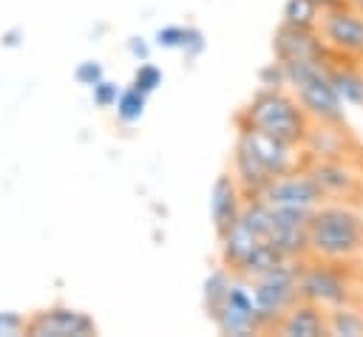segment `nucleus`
<instances>
[{"mask_svg":"<svg viewBox=\"0 0 363 337\" xmlns=\"http://www.w3.org/2000/svg\"><path fill=\"white\" fill-rule=\"evenodd\" d=\"M309 252L323 261H346L357 252H363V218L340 204V201H323L309 215L306 227Z\"/></svg>","mask_w":363,"mask_h":337,"instance_id":"obj_1","label":"nucleus"},{"mask_svg":"<svg viewBox=\"0 0 363 337\" xmlns=\"http://www.w3.org/2000/svg\"><path fill=\"white\" fill-rule=\"evenodd\" d=\"M235 122L258 127V130H267V133H272L278 139H286L292 144H303L306 130L312 125V119L306 116V110L301 108L295 93L264 91V88H258V93H252V99L235 116Z\"/></svg>","mask_w":363,"mask_h":337,"instance_id":"obj_2","label":"nucleus"},{"mask_svg":"<svg viewBox=\"0 0 363 337\" xmlns=\"http://www.w3.org/2000/svg\"><path fill=\"white\" fill-rule=\"evenodd\" d=\"M284 68H286L289 91L295 93V99L301 102V108L312 122H332V125L346 122V110H343L346 102L340 99L329 76V65L295 59V62H284Z\"/></svg>","mask_w":363,"mask_h":337,"instance_id":"obj_3","label":"nucleus"},{"mask_svg":"<svg viewBox=\"0 0 363 337\" xmlns=\"http://www.w3.org/2000/svg\"><path fill=\"white\" fill-rule=\"evenodd\" d=\"M298 275H301V261L292 258V261H286V263L275 266L272 272H267V275L252 280L255 317H258V329L261 331H275V326L284 317V312L301 297L298 295Z\"/></svg>","mask_w":363,"mask_h":337,"instance_id":"obj_4","label":"nucleus"},{"mask_svg":"<svg viewBox=\"0 0 363 337\" xmlns=\"http://www.w3.org/2000/svg\"><path fill=\"white\" fill-rule=\"evenodd\" d=\"M213 326L227 337H250V334L261 331L258 317H255V289H252L250 278L233 272L230 292H227L218 314L213 317Z\"/></svg>","mask_w":363,"mask_h":337,"instance_id":"obj_5","label":"nucleus"},{"mask_svg":"<svg viewBox=\"0 0 363 337\" xmlns=\"http://www.w3.org/2000/svg\"><path fill=\"white\" fill-rule=\"evenodd\" d=\"M28 337H96L99 326L96 320L74 306H48L37 309L26 320Z\"/></svg>","mask_w":363,"mask_h":337,"instance_id":"obj_6","label":"nucleus"},{"mask_svg":"<svg viewBox=\"0 0 363 337\" xmlns=\"http://www.w3.org/2000/svg\"><path fill=\"white\" fill-rule=\"evenodd\" d=\"M318 31L335 54L363 57V8L352 6V3L326 8L320 14Z\"/></svg>","mask_w":363,"mask_h":337,"instance_id":"obj_7","label":"nucleus"},{"mask_svg":"<svg viewBox=\"0 0 363 337\" xmlns=\"http://www.w3.org/2000/svg\"><path fill=\"white\" fill-rule=\"evenodd\" d=\"M255 198H261L272 207H295V210H309V212L326 201L320 184L312 178L309 170H292V173L275 176Z\"/></svg>","mask_w":363,"mask_h":337,"instance_id":"obj_8","label":"nucleus"},{"mask_svg":"<svg viewBox=\"0 0 363 337\" xmlns=\"http://www.w3.org/2000/svg\"><path fill=\"white\" fill-rule=\"evenodd\" d=\"M250 150L252 156L264 164V170L275 178V176H284V173H292V170H301V153L298 147L301 144H292L286 139H278L267 130H258V127H250V125H238V136Z\"/></svg>","mask_w":363,"mask_h":337,"instance_id":"obj_9","label":"nucleus"},{"mask_svg":"<svg viewBox=\"0 0 363 337\" xmlns=\"http://www.w3.org/2000/svg\"><path fill=\"white\" fill-rule=\"evenodd\" d=\"M298 295L303 300H312V303L323 306V309L352 303V286L343 278V272H337L332 266H320V263H312V266L301 263Z\"/></svg>","mask_w":363,"mask_h":337,"instance_id":"obj_10","label":"nucleus"},{"mask_svg":"<svg viewBox=\"0 0 363 337\" xmlns=\"http://www.w3.org/2000/svg\"><path fill=\"white\" fill-rule=\"evenodd\" d=\"M272 54L281 62H295V59L320 62V65L335 62V51L326 45L318 28H295L286 23H281V28L272 37Z\"/></svg>","mask_w":363,"mask_h":337,"instance_id":"obj_11","label":"nucleus"},{"mask_svg":"<svg viewBox=\"0 0 363 337\" xmlns=\"http://www.w3.org/2000/svg\"><path fill=\"white\" fill-rule=\"evenodd\" d=\"M306 170L320 184L326 201H346V198L357 195V190L363 187L360 173L349 161H343V156L340 159H312Z\"/></svg>","mask_w":363,"mask_h":337,"instance_id":"obj_12","label":"nucleus"},{"mask_svg":"<svg viewBox=\"0 0 363 337\" xmlns=\"http://www.w3.org/2000/svg\"><path fill=\"white\" fill-rule=\"evenodd\" d=\"M244 207H247V195H244L241 184L235 181L233 173H221L210 190V221H213V229L218 238L241 218Z\"/></svg>","mask_w":363,"mask_h":337,"instance_id":"obj_13","label":"nucleus"},{"mask_svg":"<svg viewBox=\"0 0 363 337\" xmlns=\"http://www.w3.org/2000/svg\"><path fill=\"white\" fill-rule=\"evenodd\" d=\"M281 337H329V314L323 306L298 297L275 326Z\"/></svg>","mask_w":363,"mask_h":337,"instance_id":"obj_14","label":"nucleus"},{"mask_svg":"<svg viewBox=\"0 0 363 337\" xmlns=\"http://www.w3.org/2000/svg\"><path fill=\"white\" fill-rule=\"evenodd\" d=\"M233 176L241 184V190H244L247 198L261 195V190L272 181V176L264 170V164L252 156V150L241 139H235V147H233Z\"/></svg>","mask_w":363,"mask_h":337,"instance_id":"obj_15","label":"nucleus"},{"mask_svg":"<svg viewBox=\"0 0 363 337\" xmlns=\"http://www.w3.org/2000/svg\"><path fill=\"white\" fill-rule=\"evenodd\" d=\"M343 125H332V122H315L306 130L303 139V150L312 159H340L346 153V136L340 130Z\"/></svg>","mask_w":363,"mask_h":337,"instance_id":"obj_16","label":"nucleus"},{"mask_svg":"<svg viewBox=\"0 0 363 337\" xmlns=\"http://www.w3.org/2000/svg\"><path fill=\"white\" fill-rule=\"evenodd\" d=\"M329 76L340 93V99L352 108H363V71L352 65H329Z\"/></svg>","mask_w":363,"mask_h":337,"instance_id":"obj_17","label":"nucleus"},{"mask_svg":"<svg viewBox=\"0 0 363 337\" xmlns=\"http://www.w3.org/2000/svg\"><path fill=\"white\" fill-rule=\"evenodd\" d=\"M230 283H233V272L227 266L221 269H213L207 278H204V286H201V303H204V314L213 320L230 292Z\"/></svg>","mask_w":363,"mask_h":337,"instance_id":"obj_18","label":"nucleus"},{"mask_svg":"<svg viewBox=\"0 0 363 337\" xmlns=\"http://www.w3.org/2000/svg\"><path fill=\"white\" fill-rule=\"evenodd\" d=\"M329 314V337H363V312L352 303L326 309Z\"/></svg>","mask_w":363,"mask_h":337,"instance_id":"obj_19","label":"nucleus"},{"mask_svg":"<svg viewBox=\"0 0 363 337\" xmlns=\"http://www.w3.org/2000/svg\"><path fill=\"white\" fill-rule=\"evenodd\" d=\"M320 14L323 8L318 0H286L284 3V23L295 28H318Z\"/></svg>","mask_w":363,"mask_h":337,"instance_id":"obj_20","label":"nucleus"},{"mask_svg":"<svg viewBox=\"0 0 363 337\" xmlns=\"http://www.w3.org/2000/svg\"><path fill=\"white\" fill-rule=\"evenodd\" d=\"M145 105H147V93L136 91V88L130 85V88H125V91L119 93V99H116V105H113V108H116V119L125 122V125H133V122L142 119Z\"/></svg>","mask_w":363,"mask_h":337,"instance_id":"obj_21","label":"nucleus"},{"mask_svg":"<svg viewBox=\"0 0 363 337\" xmlns=\"http://www.w3.org/2000/svg\"><path fill=\"white\" fill-rule=\"evenodd\" d=\"M258 88H264V91H286L289 88L286 68L281 59H272L258 71Z\"/></svg>","mask_w":363,"mask_h":337,"instance_id":"obj_22","label":"nucleus"},{"mask_svg":"<svg viewBox=\"0 0 363 337\" xmlns=\"http://www.w3.org/2000/svg\"><path fill=\"white\" fill-rule=\"evenodd\" d=\"M162 79H164V74H162V68H156L153 62H142L136 71H133V79H130V85L136 88V91H142V93H153L159 85H162Z\"/></svg>","mask_w":363,"mask_h":337,"instance_id":"obj_23","label":"nucleus"},{"mask_svg":"<svg viewBox=\"0 0 363 337\" xmlns=\"http://www.w3.org/2000/svg\"><path fill=\"white\" fill-rule=\"evenodd\" d=\"M119 93H122V88L116 82H111V79H102V82H96L91 88V99H94L96 108H113Z\"/></svg>","mask_w":363,"mask_h":337,"instance_id":"obj_24","label":"nucleus"},{"mask_svg":"<svg viewBox=\"0 0 363 337\" xmlns=\"http://www.w3.org/2000/svg\"><path fill=\"white\" fill-rule=\"evenodd\" d=\"M26 320L20 312L14 309H0V337H20L26 334Z\"/></svg>","mask_w":363,"mask_h":337,"instance_id":"obj_25","label":"nucleus"},{"mask_svg":"<svg viewBox=\"0 0 363 337\" xmlns=\"http://www.w3.org/2000/svg\"><path fill=\"white\" fill-rule=\"evenodd\" d=\"M184 34H187V25H162L153 34V42L159 48H182L184 45Z\"/></svg>","mask_w":363,"mask_h":337,"instance_id":"obj_26","label":"nucleus"},{"mask_svg":"<svg viewBox=\"0 0 363 337\" xmlns=\"http://www.w3.org/2000/svg\"><path fill=\"white\" fill-rule=\"evenodd\" d=\"M74 79H77L79 85H85V88H94L96 82L105 79V71H102V65H99L96 59H85V62H79V65L74 68Z\"/></svg>","mask_w":363,"mask_h":337,"instance_id":"obj_27","label":"nucleus"},{"mask_svg":"<svg viewBox=\"0 0 363 337\" xmlns=\"http://www.w3.org/2000/svg\"><path fill=\"white\" fill-rule=\"evenodd\" d=\"M204 45H207L204 34H201L196 25H187V34H184V45H182V51L193 59V57H199V54L204 51Z\"/></svg>","mask_w":363,"mask_h":337,"instance_id":"obj_28","label":"nucleus"},{"mask_svg":"<svg viewBox=\"0 0 363 337\" xmlns=\"http://www.w3.org/2000/svg\"><path fill=\"white\" fill-rule=\"evenodd\" d=\"M128 54H130L136 62H147V59H150V42L142 40V37H130V40H128Z\"/></svg>","mask_w":363,"mask_h":337,"instance_id":"obj_29","label":"nucleus"},{"mask_svg":"<svg viewBox=\"0 0 363 337\" xmlns=\"http://www.w3.org/2000/svg\"><path fill=\"white\" fill-rule=\"evenodd\" d=\"M20 40H23V31H20V28H9V31H3L0 45H3V48H17Z\"/></svg>","mask_w":363,"mask_h":337,"instance_id":"obj_30","label":"nucleus"}]
</instances>
